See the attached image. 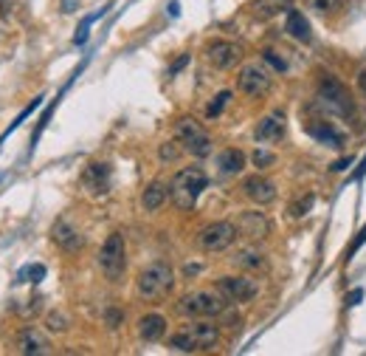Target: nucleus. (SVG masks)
Instances as JSON below:
<instances>
[{"label":"nucleus","mask_w":366,"mask_h":356,"mask_svg":"<svg viewBox=\"0 0 366 356\" xmlns=\"http://www.w3.org/2000/svg\"><path fill=\"white\" fill-rule=\"evenodd\" d=\"M217 345H220V326L208 320H194L170 337V348L178 354H206L214 351Z\"/></svg>","instance_id":"nucleus-1"},{"label":"nucleus","mask_w":366,"mask_h":356,"mask_svg":"<svg viewBox=\"0 0 366 356\" xmlns=\"http://www.w3.org/2000/svg\"><path fill=\"white\" fill-rule=\"evenodd\" d=\"M172 286H175V272L167 260H155V263L144 266L136 277V294L147 303L167 297L172 292Z\"/></svg>","instance_id":"nucleus-2"},{"label":"nucleus","mask_w":366,"mask_h":356,"mask_svg":"<svg viewBox=\"0 0 366 356\" xmlns=\"http://www.w3.org/2000/svg\"><path fill=\"white\" fill-rule=\"evenodd\" d=\"M206 187H208V176L200 167H183L170 181V198L181 212H189Z\"/></svg>","instance_id":"nucleus-3"},{"label":"nucleus","mask_w":366,"mask_h":356,"mask_svg":"<svg viewBox=\"0 0 366 356\" xmlns=\"http://www.w3.org/2000/svg\"><path fill=\"white\" fill-rule=\"evenodd\" d=\"M225 306H228V300L223 297L220 289H197V292H189L186 297H181L178 314L189 320H211V317H220L225 311Z\"/></svg>","instance_id":"nucleus-4"},{"label":"nucleus","mask_w":366,"mask_h":356,"mask_svg":"<svg viewBox=\"0 0 366 356\" xmlns=\"http://www.w3.org/2000/svg\"><path fill=\"white\" fill-rule=\"evenodd\" d=\"M313 108H327L330 116H344V119H353L355 116V102L347 91V85H341L336 76H321L319 82V99Z\"/></svg>","instance_id":"nucleus-5"},{"label":"nucleus","mask_w":366,"mask_h":356,"mask_svg":"<svg viewBox=\"0 0 366 356\" xmlns=\"http://www.w3.org/2000/svg\"><path fill=\"white\" fill-rule=\"evenodd\" d=\"M99 269L110 283H119L124 277L127 269V246H124V235L113 232L107 235V241L99 249Z\"/></svg>","instance_id":"nucleus-6"},{"label":"nucleus","mask_w":366,"mask_h":356,"mask_svg":"<svg viewBox=\"0 0 366 356\" xmlns=\"http://www.w3.org/2000/svg\"><path fill=\"white\" fill-rule=\"evenodd\" d=\"M271 85H273V74H271V68H268L265 62H248V65L240 68V76H237L240 93L256 99V96L268 93Z\"/></svg>","instance_id":"nucleus-7"},{"label":"nucleus","mask_w":366,"mask_h":356,"mask_svg":"<svg viewBox=\"0 0 366 356\" xmlns=\"http://www.w3.org/2000/svg\"><path fill=\"white\" fill-rule=\"evenodd\" d=\"M175 136H178V144L194 159H206L211 153V136L194 119H181L175 125Z\"/></svg>","instance_id":"nucleus-8"},{"label":"nucleus","mask_w":366,"mask_h":356,"mask_svg":"<svg viewBox=\"0 0 366 356\" xmlns=\"http://www.w3.org/2000/svg\"><path fill=\"white\" fill-rule=\"evenodd\" d=\"M237 224H231V221H214V224H208V226H203L200 232H197V246L203 249V252H225L234 241H237Z\"/></svg>","instance_id":"nucleus-9"},{"label":"nucleus","mask_w":366,"mask_h":356,"mask_svg":"<svg viewBox=\"0 0 366 356\" xmlns=\"http://www.w3.org/2000/svg\"><path fill=\"white\" fill-rule=\"evenodd\" d=\"M217 289H220L223 297H225L228 303H234V306L251 303V300L259 294V283L251 280V277H245V275H225V277L217 280Z\"/></svg>","instance_id":"nucleus-10"},{"label":"nucleus","mask_w":366,"mask_h":356,"mask_svg":"<svg viewBox=\"0 0 366 356\" xmlns=\"http://www.w3.org/2000/svg\"><path fill=\"white\" fill-rule=\"evenodd\" d=\"M206 59H208L214 68L228 71V68H234V65L242 59V48H240L237 42H231V40H214V42H208V48H206Z\"/></svg>","instance_id":"nucleus-11"},{"label":"nucleus","mask_w":366,"mask_h":356,"mask_svg":"<svg viewBox=\"0 0 366 356\" xmlns=\"http://www.w3.org/2000/svg\"><path fill=\"white\" fill-rule=\"evenodd\" d=\"M242 195L248 201H254L256 207H268V204L276 201V184L265 176H248L242 181Z\"/></svg>","instance_id":"nucleus-12"},{"label":"nucleus","mask_w":366,"mask_h":356,"mask_svg":"<svg viewBox=\"0 0 366 356\" xmlns=\"http://www.w3.org/2000/svg\"><path fill=\"white\" fill-rule=\"evenodd\" d=\"M237 232L248 241H262L271 235V221L265 212H256V209H248L237 218Z\"/></svg>","instance_id":"nucleus-13"},{"label":"nucleus","mask_w":366,"mask_h":356,"mask_svg":"<svg viewBox=\"0 0 366 356\" xmlns=\"http://www.w3.org/2000/svg\"><path fill=\"white\" fill-rule=\"evenodd\" d=\"M305 133L310 139L327 144V147H341L344 144V133L330 119H310V122H305Z\"/></svg>","instance_id":"nucleus-14"},{"label":"nucleus","mask_w":366,"mask_h":356,"mask_svg":"<svg viewBox=\"0 0 366 356\" xmlns=\"http://www.w3.org/2000/svg\"><path fill=\"white\" fill-rule=\"evenodd\" d=\"M14 351L23 356H45V354H51V343H48V337L40 334L37 328H23V331L17 334Z\"/></svg>","instance_id":"nucleus-15"},{"label":"nucleus","mask_w":366,"mask_h":356,"mask_svg":"<svg viewBox=\"0 0 366 356\" xmlns=\"http://www.w3.org/2000/svg\"><path fill=\"white\" fill-rule=\"evenodd\" d=\"M82 187L90 195H105L110 190V164H102V161L88 164L82 173Z\"/></svg>","instance_id":"nucleus-16"},{"label":"nucleus","mask_w":366,"mask_h":356,"mask_svg":"<svg viewBox=\"0 0 366 356\" xmlns=\"http://www.w3.org/2000/svg\"><path fill=\"white\" fill-rule=\"evenodd\" d=\"M51 241H54L62 252H71V255H73V252H79V249L85 246V238L79 235V229H76V226H71L65 218H59V221L51 226Z\"/></svg>","instance_id":"nucleus-17"},{"label":"nucleus","mask_w":366,"mask_h":356,"mask_svg":"<svg viewBox=\"0 0 366 356\" xmlns=\"http://www.w3.org/2000/svg\"><path fill=\"white\" fill-rule=\"evenodd\" d=\"M293 8V0H254L248 3V11L254 20H271L276 14H288Z\"/></svg>","instance_id":"nucleus-18"},{"label":"nucleus","mask_w":366,"mask_h":356,"mask_svg":"<svg viewBox=\"0 0 366 356\" xmlns=\"http://www.w3.org/2000/svg\"><path fill=\"white\" fill-rule=\"evenodd\" d=\"M138 337L144 343H158L167 337V317L161 314H144L138 320Z\"/></svg>","instance_id":"nucleus-19"},{"label":"nucleus","mask_w":366,"mask_h":356,"mask_svg":"<svg viewBox=\"0 0 366 356\" xmlns=\"http://www.w3.org/2000/svg\"><path fill=\"white\" fill-rule=\"evenodd\" d=\"M254 136H256V142H279V139L285 136V116H282V113L265 116V119L256 125Z\"/></svg>","instance_id":"nucleus-20"},{"label":"nucleus","mask_w":366,"mask_h":356,"mask_svg":"<svg viewBox=\"0 0 366 356\" xmlns=\"http://www.w3.org/2000/svg\"><path fill=\"white\" fill-rule=\"evenodd\" d=\"M285 31H288L293 40H299V42H310V40H313V28H310L307 17H305L299 8H290V11H288Z\"/></svg>","instance_id":"nucleus-21"},{"label":"nucleus","mask_w":366,"mask_h":356,"mask_svg":"<svg viewBox=\"0 0 366 356\" xmlns=\"http://www.w3.org/2000/svg\"><path fill=\"white\" fill-rule=\"evenodd\" d=\"M245 167V153L237 147H225L223 153H217V170L220 176H240Z\"/></svg>","instance_id":"nucleus-22"},{"label":"nucleus","mask_w":366,"mask_h":356,"mask_svg":"<svg viewBox=\"0 0 366 356\" xmlns=\"http://www.w3.org/2000/svg\"><path fill=\"white\" fill-rule=\"evenodd\" d=\"M231 263H234L237 269H242V272H259V269H265V266H268L265 255H262L259 249H254V246H245V249L234 252Z\"/></svg>","instance_id":"nucleus-23"},{"label":"nucleus","mask_w":366,"mask_h":356,"mask_svg":"<svg viewBox=\"0 0 366 356\" xmlns=\"http://www.w3.org/2000/svg\"><path fill=\"white\" fill-rule=\"evenodd\" d=\"M167 198H170V187L161 181H153L141 195V207H144V212H158L167 204Z\"/></svg>","instance_id":"nucleus-24"},{"label":"nucleus","mask_w":366,"mask_h":356,"mask_svg":"<svg viewBox=\"0 0 366 356\" xmlns=\"http://www.w3.org/2000/svg\"><path fill=\"white\" fill-rule=\"evenodd\" d=\"M313 204H316V195H313V193H302V195L290 204V215H293V218H305V215L313 209Z\"/></svg>","instance_id":"nucleus-25"},{"label":"nucleus","mask_w":366,"mask_h":356,"mask_svg":"<svg viewBox=\"0 0 366 356\" xmlns=\"http://www.w3.org/2000/svg\"><path fill=\"white\" fill-rule=\"evenodd\" d=\"M344 0H307V8L316 11V14H333L341 8Z\"/></svg>","instance_id":"nucleus-26"},{"label":"nucleus","mask_w":366,"mask_h":356,"mask_svg":"<svg viewBox=\"0 0 366 356\" xmlns=\"http://www.w3.org/2000/svg\"><path fill=\"white\" fill-rule=\"evenodd\" d=\"M228 99H231V91H220V93L214 96V102L206 108V116H208V119H217V116L223 113V108L228 105Z\"/></svg>","instance_id":"nucleus-27"},{"label":"nucleus","mask_w":366,"mask_h":356,"mask_svg":"<svg viewBox=\"0 0 366 356\" xmlns=\"http://www.w3.org/2000/svg\"><path fill=\"white\" fill-rule=\"evenodd\" d=\"M45 328L54 331V334H65V331H68V317L59 314V311H51V314L45 317Z\"/></svg>","instance_id":"nucleus-28"},{"label":"nucleus","mask_w":366,"mask_h":356,"mask_svg":"<svg viewBox=\"0 0 366 356\" xmlns=\"http://www.w3.org/2000/svg\"><path fill=\"white\" fill-rule=\"evenodd\" d=\"M262 62H265L268 68H273L276 74H285V71H288V59H282V57H279L276 51H271V48L262 51Z\"/></svg>","instance_id":"nucleus-29"},{"label":"nucleus","mask_w":366,"mask_h":356,"mask_svg":"<svg viewBox=\"0 0 366 356\" xmlns=\"http://www.w3.org/2000/svg\"><path fill=\"white\" fill-rule=\"evenodd\" d=\"M251 161H254V167H259V170H265V167H273L276 164V156L271 153V150H254V156H251Z\"/></svg>","instance_id":"nucleus-30"},{"label":"nucleus","mask_w":366,"mask_h":356,"mask_svg":"<svg viewBox=\"0 0 366 356\" xmlns=\"http://www.w3.org/2000/svg\"><path fill=\"white\" fill-rule=\"evenodd\" d=\"M42 277H45V266L42 263H31V266H25L20 272V280H28V283H40Z\"/></svg>","instance_id":"nucleus-31"},{"label":"nucleus","mask_w":366,"mask_h":356,"mask_svg":"<svg viewBox=\"0 0 366 356\" xmlns=\"http://www.w3.org/2000/svg\"><path fill=\"white\" fill-rule=\"evenodd\" d=\"M178 156H181V150H178V147H175L172 142H167V144H161V159H164V161H175Z\"/></svg>","instance_id":"nucleus-32"},{"label":"nucleus","mask_w":366,"mask_h":356,"mask_svg":"<svg viewBox=\"0 0 366 356\" xmlns=\"http://www.w3.org/2000/svg\"><path fill=\"white\" fill-rule=\"evenodd\" d=\"M105 317H107V326H110V328H119V326H122V320H124V314H122V311H116V309H110Z\"/></svg>","instance_id":"nucleus-33"},{"label":"nucleus","mask_w":366,"mask_h":356,"mask_svg":"<svg viewBox=\"0 0 366 356\" xmlns=\"http://www.w3.org/2000/svg\"><path fill=\"white\" fill-rule=\"evenodd\" d=\"M364 243H366V226H364V229H361V232H358V238H355V243L350 246V258H353V255H355V252H358L361 246H364Z\"/></svg>","instance_id":"nucleus-34"},{"label":"nucleus","mask_w":366,"mask_h":356,"mask_svg":"<svg viewBox=\"0 0 366 356\" xmlns=\"http://www.w3.org/2000/svg\"><path fill=\"white\" fill-rule=\"evenodd\" d=\"M186 62H189V54H183L181 59H178V62H175V65L170 68V76H175V74H178V71L183 68V65H186Z\"/></svg>","instance_id":"nucleus-35"},{"label":"nucleus","mask_w":366,"mask_h":356,"mask_svg":"<svg viewBox=\"0 0 366 356\" xmlns=\"http://www.w3.org/2000/svg\"><path fill=\"white\" fill-rule=\"evenodd\" d=\"M358 300H364V292L358 289V292H353L350 297H347V306H358Z\"/></svg>","instance_id":"nucleus-36"},{"label":"nucleus","mask_w":366,"mask_h":356,"mask_svg":"<svg viewBox=\"0 0 366 356\" xmlns=\"http://www.w3.org/2000/svg\"><path fill=\"white\" fill-rule=\"evenodd\" d=\"M347 164H350V159H341V161H336L330 170H336V173H341V170H347Z\"/></svg>","instance_id":"nucleus-37"},{"label":"nucleus","mask_w":366,"mask_h":356,"mask_svg":"<svg viewBox=\"0 0 366 356\" xmlns=\"http://www.w3.org/2000/svg\"><path fill=\"white\" fill-rule=\"evenodd\" d=\"M358 88H361V91L366 93V68H361V71H358Z\"/></svg>","instance_id":"nucleus-38"},{"label":"nucleus","mask_w":366,"mask_h":356,"mask_svg":"<svg viewBox=\"0 0 366 356\" xmlns=\"http://www.w3.org/2000/svg\"><path fill=\"white\" fill-rule=\"evenodd\" d=\"M366 173V156H364V161H361V164H358V173H355V178H361V176H364Z\"/></svg>","instance_id":"nucleus-39"},{"label":"nucleus","mask_w":366,"mask_h":356,"mask_svg":"<svg viewBox=\"0 0 366 356\" xmlns=\"http://www.w3.org/2000/svg\"><path fill=\"white\" fill-rule=\"evenodd\" d=\"M183 272H186V275H189V277H191V275H197V272H200V266H186V269H183Z\"/></svg>","instance_id":"nucleus-40"},{"label":"nucleus","mask_w":366,"mask_h":356,"mask_svg":"<svg viewBox=\"0 0 366 356\" xmlns=\"http://www.w3.org/2000/svg\"><path fill=\"white\" fill-rule=\"evenodd\" d=\"M62 6H65V11H73V0H62Z\"/></svg>","instance_id":"nucleus-41"}]
</instances>
